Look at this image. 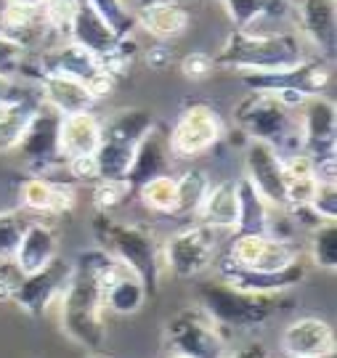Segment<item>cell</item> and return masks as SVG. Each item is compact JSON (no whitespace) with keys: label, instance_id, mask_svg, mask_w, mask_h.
I'll return each mask as SVG.
<instances>
[{"label":"cell","instance_id":"8d00e7d4","mask_svg":"<svg viewBox=\"0 0 337 358\" xmlns=\"http://www.w3.org/2000/svg\"><path fill=\"white\" fill-rule=\"evenodd\" d=\"M130 194H136V186L125 180H96L93 183V207L96 213H115L117 207H122L130 199Z\"/></svg>","mask_w":337,"mask_h":358},{"label":"cell","instance_id":"836d02e7","mask_svg":"<svg viewBox=\"0 0 337 358\" xmlns=\"http://www.w3.org/2000/svg\"><path fill=\"white\" fill-rule=\"evenodd\" d=\"M117 38H133L136 29V8L130 0H83Z\"/></svg>","mask_w":337,"mask_h":358},{"label":"cell","instance_id":"5bb4252c","mask_svg":"<svg viewBox=\"0 0 337 358\" xmlns=\"http://www.w3.org/2000/svg\"><path fill=\"white\" fill-rule=\"evenodd\" d=\"M69 276H72V260L56 257L38 273L22 276V282L11 292V303H16V308H22L27 316H43L48 308L59 303L64 287L69 284Z\"/></svg>","mask_w":337,"mask_h":358},{"label":"cell","instance_id":"7c38bea8","mask_svg":"<svg viewBox=\"0 0 337 358\" xmlns=\"http://www.w3.org/2000/svg\"><path fill=\"white\" fill-rule=\"evenodd\" d=\"M298 117V149L313 162L337 159V112L332 99L313 96L295 109Z\"/></svg>","mask_w":337,"mask_h":358},{"label":"cell","instance_id":"5b68a950","mask_svg":"<svg viewBox=\"0 0 337 358\" xmlns=\"http://www.w3.org/2000/svg\"><path fill=\"white\" fill-rule=\"evenodd\" d=\"M199 308L221 327V332H247L271 319L279 310V294H252L236 289L223 279L196 287Z\"/></svg>","mask_w":337,"mask_h":358},{"label":"cell","instance_id":"d590c367","mask_svg":"<svg viewBox=\"0 0 337 358\" xmlns=\"http://www.w3.org/2000/svg\"><path fill=\"white\" fill-rule=\"evenodd\" d=\"M210 183L213 180H210L205 170H199V167L183 170L181 176L175 178V186H178V215H196Z\"/></svg>","mask_w":337,"mask_h":358},{"label":"cell","instance_id":"277c9868","mask_svg":"<svg viewBox=\"0 0 337 358\" xmlns=\"http://www.w3.org/2000/svg\"><path fill=\"white\" fill-rule=\"evenodd\" d=\"M234 122L250 141H263L287 157L298 149V117L279 96L268 90H250L234 106Z\"/></svg>","mask_w":337,"mask_h":358},{"label":"cell","instance_id":"f6af8a7d","mask_svg":"<svg viewBox=\"0 0 337 358\" xmlns=\"http://www.w3.org/2000/svg\"><path fill=\"white\" fill-rule=\"evenodd\" d=\"M64 170L75 180H85V183H96L99 180V167H96V157H78V159H66Z\"/></svg>","mask_w":337,"mask_h":358},{"label":"cell","instance_id":"e575fe53","mask_svg":"<svg viewBox=\"0 0 337 358\" xmlns=\"http://www.w3.org/2000/svg\"><path fill=\"white\" fill-rule=\"evenodd\" d=\"M308 257L316 268L335 273L337 271V220H319L311 231Z\"/></svg>","mask_w":337,"mask_h":358},{"label":"cell","instance_id":"f546056e","mask_svg":"<svg viewBox=\"0 0 337 358\" xmlns=\"http://www.w3.org/2000/svg\"><path fill=\"white\" fill-rule=\"evenodd\" d=\"M157 125L152 112H146L141 106H125L117 109L115 115L101 122V136L112 138V141H122L130 146H138L141 138Z\"/></svg>","mask_w":337,"mask_h":358},{"label":"cell","instance_id":"ffe728a7","mask_svg":"<svg viewBox=\"0 0 337 358\" xmlns=\"http://www.w3.org/2000/svg\"><path fill=\"white\" fill-rule=\"evenodd\" d=\"M218 268V279H223L226 284H231L236 289H245L252 294H282L295 289L298 284L306 282V273H308V260L298 263L295 268L282 271V273H255V271H245L239 266L229 263L226 257L213 263Z\"/></svg>","mask_w":337,"mask_h":358},{"label":"cell","instance_id":"f1b7e54d","mask_svg":"<svg viewBox=\"0 0 337 358\" xmlns=\"http://www.w3.org/2000/svg\"><path fill=\"white\" fill-rule=\"evenodd\" d=\"M236 196H239V223L234 234H271L273 207L252 189V183L245 176L236 178Z\"/></svg>","mask_w":337,"mask_h":358},{"label":"cell","instance_id":"7dc6e473","mask_svg":"<svg viewBox=\"0 0 337 358\" xmlns=\"http://www.w3.org/2000/svg\"><path fill=\"white\" fill-rule=\"evenodd\" d=\"M221 358H268V353H266V348L263 345L252 343V345L236 348V350H226Z\"/></svg>","mask_w":337,"mask_h":358},{"label":"cell","instance_id":"f907efd6","mask_svg":"<svg viewBox=\"0 0 337 358\" xmlns=\"http://www.w3.org/2000/svg\"><path fill=\"white\" fill-rule=\"evenodd\" d=\"M85 358H104V356H99V353H91V356H85Z\"/></svg>","mask_w":337,"mask_h":358},{"label":"cell","instance_id":"9c48e42d","mask_svg":"<svg viewBox=\"0 0 337 358\" xmlns=\"http://www.w3.org/2000/svg\"><path fill=\"white\" fill-rule=\"evenodd\" d=\"M165 340L170 350L189 358H221L229 350L221 327L199 306L173 313L165 324Z\"/></svg>","mask_w":337,"mask_h":358},{"label":"cell","instance_id":"681fc988","mask_svg":"<svg viewBox=\"0 0 337 358\" xmlns=\"http://www.w3.org/2000/svg\"><path fill=\"white\" fill-rule=\"evenodd\" d=\"M165 358H189V356H183V353H175V350H170V353Z\"/></svg>","mask_w":337,"mask_h":358},{"label":"cell","instance_id":"f35d334b","mask_svg":"<svg viewBox=\"0 0 337 358\" xmlns=\"http://www.w3.org/2000/svg\"><path fill=\"white\" fill-rule=\"evenodd\" d=\"M24 210H0V260H11L27 226Z\"/></svg>","mask_w":337,"mask_h":358},{"label":"cell","instance_id":"60d3db41","mask_svg":"<svg viewBox=\"0 0 337 358\" xmlns=\"http://www.w3.org/2000/svg\"><path fill=\"white\" fill-rule=\"evenodd\" d=\"M80 6H83V0H43L40 11L45 16V22H48L53 35L56 38H66Z\"/></svg>","mask_w":337,"mask_h":358},{"label":"cell","instance_id":"8fae6325","mask_svg":"<svg viewBox=\"0 0 337 358\" xmlns=\"http://www.w3.org/2000/svg\"><path fill=\"white\" fill-rule=\"evenodd\" d=\"M223 133L226 128L221 115L210 103H189L178 115L175 125L168 130L170 152L175 159H194L215 149Z\"/></svg>","mask_w":337,"mask_h":358},{"label":"cell","instance_id":"7a4b0ae2","mask_svg":"<svg viewBox=\"0 0 337 358\" xmlns=\"http://www.w3.org/2000/svg\"><path fill=\"white\" fill-rule=\"evenodd\" d=\"M308 56L306 43L295 29L289 32H255V29H234L223 40L215 66L231 69L239 75H263L279 72L298 64Z\"/></svg>","mask_w":337,"mask_h":358},{"label":"cell","instance_id":"8992f818","mask_svg":"<svg viewBox=\"0 0 337 358\" xmlns=\"http://www.w3.org/2000/svg\"><path fill=\"white\" fill-rule=\"evenodd\" d=\"M250 90H268L279 96L289 109H298L306 99L324 96L332 85V62L322 56H306L298 64L279 69V72H263V75H242Z\"/></svg>","mask_w":337,"mask_h":358},{"label":"cell","instance_id":"d6986e66","mask_svg":"<svg viewBox=\"0 0 337 358\" xmlns=\"http://www.w3.org/2000/svg\"><path fill=\"white\" fill-rule=\"evenodd\" d=\"M282 350L289 358H332L335 329L322 316H300L285 327Z\"/></svg>","mask_w":337,"mask_h":358},{"label":"cell","instance_id":"bcb514c9","mask_svg":"<svg viewBox=\"0 0 337 358\" xmlns=\"http://www.w3.org/2000/svg\"><path fill=\"white\" fill-rule=\"evenodd\" d=\"M143 62H146V66H149V69L162 72V69L173 66V62H175V53H173V48H170L165 40H159L157 45H152L149 51L143 53Z\"/></svg>","mask_w":337,"mask_h":358},{"label":"cell","instance_id":"1f68e13d","mask_svg":"<svg viewBox=\"0 0 337 358\" xmlns=\"http://www.w3.org/2000/svg\"><path fill=\"white\" fill-rule=\"evenodd\" d=\"M136 194H138L141 205L149 213H157V215H178V186H175V178L168 176V173L138 183Z\"/></svg>","mask_w":337,"mask_h":358},{"label":"cell","instance_id":"44dd1931","mask_svg":"<svg viewBox=\"0 0 337 358\" xmlns=\"http://www.w3.org/2000/svg\"><path fill=\"white\" fill-rule=\"evenodd\" d=\"M59 244H62L59 231L53 229L51 223L29 217L24 231H22V239L16 244V252L11 257L13 266L22 271V276L38 273L59 257Z\"/></svg>","mask_w":337,"mask_h":358},{"label":"cell","instance_id":"2e32d148","mask_svg":"<svg viewBox=\"0 0 337 358\" xmlns=\"http://www.w3.org/2000/svg\"><path fill=\"white\" fill-rule=\"evenodd\" d=\"M99 279V292L104 310L117 313V316H133L138 313L149 297L146 284L122 263H117L115 257H106L101 268L96 273Z\"/></svg>","mask_w":337,"mask_h":358},{"label":"cell","instance_id":"b9f144b4","mask_svg":"<svg viewBox=\"0 0 337 358\" xmlns=\"http://www.w3.org/2000/svg\"><path fill=\"white\" fill-rule=\"evenodd\" d=\"M306 210L316 220H337V180H319Z\"/></svg>","mask_w":337,"mask_h":358},{"label":"cell","instance_id":"52a82bcc","mask_svg":"<svg viewBox=\"0 0 337 358\" xmlns=\"http://www.w3.org/2000/svg\"><path fill=\"white\" fill-rule=\"evenodd\" d=\"M40 72H56V75H66L72 80L85 83V88L91 90V96L96 101L109 99L117 88L115 75H109L101 62L93 56L91 51H85L83 45H78L75 40L62 38L53 45H45V51L40 56Z\"/></svg>","mask_w":337,"mask_h":358},{"label":"cell","instance_id":"603a6c76","mask_svg":"<svg viewBox=\"0 0 337 358\" xmlns=\"http://www.w3.org/2000/svg\"><path fill=\"white\" fill-rule=\"evenodd\" d=\"M192 24V11L178 0H149L136 8V27L157 40H173Z\"/></svg>","mask_w":337,"mask_h":358},{"label":"cell","instance_id":"d6a6232c","mask_svg":"<svg viewBox=\"0 0 337 358\" xmlns=\"http://www.w3.org/2000/svg\"><path fill=\"white\" fill-rule=\"evenodd\" d=\"M136 146L122 141H112L101 136V143L96 149V167H99V180H125L133 165Z\"/></svg>","mask_w":337,"mask_h":358},{"label":"cell","instance_id":"7402d4cb","mask_svg":"<svg viewBox=\"0 0 337 358\" xmlns=\"http://www.w3.org/2000/svg\"><path fill=\"white\" fill-rule=\"evenodd\" d=\"M35 93L40 101L59 115L91 112L99 103L91 96V90L85 88V83L66 75H56V72H40V69H35Z\"/></svg>","mask_w":337,"mask_h":358},{"label":"cell","instance_id":"4dcf8cb0","mask_svg":"<svg viewBox=\"0 0 337 358\" xmlns=\"http://www.w3.org/2000/svg\"><path fill=\"white\" fill-rule=\"evenodd\" d=\"M38 103L40 99L35 93L24 101H13L0 106V154H16L27 125H29V120L38 109Z\"/></svg>","mask_w":337,"mask_h":358},{"label":"cell","instance_id":"484cf974","mask_svg":"<svg viewBox=\"0 0 337 358\" xmlns=\"http://www.w3.org/2000/svg\"><path fill=\"white\" fill-rule=\"evenodd\" d=\"M0 35L19 43L22 48L29 51L35 45H45V40L51 38L53 32L40 8L3 3V8H0Z\"/></svg>","mask_w":337,"mask_h":358},{"label":"cell","instance_id":"6da1fadb","mask_svg":"<svg viewBox=\"0 0 337 358\" xmlns=\"http://www.w3.org/2000/svg\"><path fill=\"white\" fill-rule=\"evenodd\" d=\"M106 257L109 255L101 247H96L91 252H80L78 260H72L69 284L56 303L62 332L91 353H101L106 343V310L99 292V279H96Z\"/></svg>","mask_w":337,"mask_h":358},{"label":"cell","instance_id":"83f0119b","mask_svg":"<svg viewBox=\"0 0 337 358\" xmlns=\"http://www.w3.org/2000/svg\"><path fill=\"white\" fill-rule=\"evenodd\" d=\"M319 186V173H316V162L308 154L292 152L285 157V196L287 210H298V207H308L313 192Z\"/></svg>","mask_w":337,"mask_h":358},{"label":"cell","instance_id":"cb8c5ba5","mask_svg":"<svg viewBox=\"0 0 337 358\" xmlns=\"http://www.w3.org/2000/svg\"><path fill=\"white\" fill-rule=\"evenodd\" d=\"M196 223H202L213 234H234L239 223V196L236 180L210 183L202 205L196 210Z\"/></svg>","mask_w":337,"mask_h":358},{"label":"cell","instance_id":"74e56055","mask_svg":"<svg viewBox=\"0 0 337 358\" xmlns=\"http://www.w3.org/2000/svg\"><path fill=\"white\" fill-rule=\"evenodd\" d=\"M221 6L226 8L236 29H252L271 11L273 0H221Z\"/></svg>","mask_w":337,"mask_h":358},{"label":"cell","instance_id":"ba28073f","mask_svg":"<svg viewBox=\"0 0 337 358\" xmlns=\"http://www.w3.org/2000/svg\"><path fill=\"white\" fill-rule=\"evenodd\" d=\"M226 260L255 273H282L306 263V257L292 239H282L273 234H231Z\"/></svg>","mask_w":337,"mask_h":358},{"label":"cell","instance_id":"9a60e30c","mask_svg":"<svg viewBox=\"0 0 337 358\" xmlns=\"http://www.w3.org/2000/svg\"><path fill=\"white\" fill-rule=\"evenodd\" d=\"M295 32L306 45H311L316 56L329 59L335 56L337 40V8L335 0H289Z\"/></svg>","mask_w":337,"mask_h":358},{"label":"cell","instance_id":"c3c4849f","mask_svg":"<svg viewBox=\"0 0 337 358\" xmlns=\"http://www.w3.org/2000/svg\"><path fill=\"white\" fill-rule=\"evenodd\" d=\"M13 6H27V8H43V0H6Z\"/></svg>","mask_w":337,"mask_h":358},{"label":"cell","instance_id":"4fadbf2b","mask_svg":"<svg viewBox=\"0 0 337 358\" xmlns=\"http://www.w3.org/2000/svg\"><path fill=\"white\" fill-rule=\"evenodd\" d=\"M59 122L62 115L40 101L16 149L32 176H53L56 170H64V159L59 152Z\"/></svg>","mask_w":337,"mask_h":358},{"label":"cell","instance_id":"ee69618b","mask_svg":"<svg viewBox=\"0 0 337 358\" xmlns=\"http://www.w3.org/2000/svg\"><path fill=\"white\" fill-rule=\"evenodd\" d=\"M29 96H35V88H29V83L0 75V106H3V103L24 101Z\"/></svg>","mask_w":337,"mask_h":358},{"label":"cell","instance_id":"7bdbcfd3","mask_svg":"<svg viewBox=\"0 0 337 358\" xmlns=\"http://www.w3.org/2000/svg\"><path fill=\"white\" fill-rule=\"evenodd\" d=\"M178 69H181V75L186 77V80L202 83V80H208L218 66H215V56H210L208 51H192L178 62Z\"/></svg>","mask_w":337,"mask_h":358},{"label":"cell","instance_id":"d4e9b609","mask_svg":"<svg viewBox=\"0 0 337 358\" xmlns=\"http://www.w3.org/2000/svg\"><path fill=\"white\" fill-rule=\"evenodd\" d=\"M101 143V120L96 112H75V115H62L59 122V152L62 159H78V157H91Z\"/></svg>","mask_w":337,"mask_h":358},{"label":"cell","instance_id":"ab89813d","mask_svg":"<svg viewBox=\"0 0 337 358\" xmlns=\"http://www.w3.org/2000/svg\"><path fill=\"white\" fill-rule=\"evenodd\" d=\"M29 51L0 35V75L11 80H29Z\"/></svg>","mask_w":337,"mask_h":358},{"label":"cell","instance_id":"e0dca14e","mask_svg":"<svg viewBox=\"0 0 337 358\" xmlns=\"http://www.w3.org/2000/svg\"><path fill=\"white\" fill-rule=\"evenodd\" d=\"M245 178L273 207L287 210L285 196V157L263 141H250L245 149Z\"/></svg>","mask_w":337,"mask_h":358},{"label":"cell","instance_id":"30bf717a","mask_svg":"<svg viewBox=\"0 0 337 358\" xmlns=\"http://www.w3.org/2000/svg\"><path fill=\"white\" fill-rule=\"evenodd\" d=\"M218 255V234L205 229L202 223H192L175 231L162 247V268L175 279H196L213 268Z\"/></svg>","mask_w":337,"mask_h":358},{"label":"cell","instance_id":"ac0fdd59","mask_svg":"<svg viewBox=\"0 0 337 358\" xmlns=\"http://www.w3.org/2000/svg\"><path fill=\"white\" fill-rule=\"evenodd\" d=\"M19 199L24 213L38 215H66L78 205V189L56 176H29L19 186Z\"/></svg>","mask_w":337,"mask_h":358},{"label":"cell","instance_id":"4316f807","mask_svg":"<svg viewBox=\"0 0 337 358\" xmlns=\"http://www.w3.org/2000/svg\"><path fill=\"white\" fill-rule=\"evenodd\" d=\"M173 159H175V157H173V152H170L168 130H162L159 125H155V128L141 138V143L136 146L128 180L133 183V186H138V183H143V180L155 178V176H162V173H168L170 170Z\"/></svg>","mask_w":337,"mask_h":358},{"label":"cell","instance_id":"3957f363","mask_svg":"<svg viewBox=\"0 0 337 358\" xmlns=\"http://www.w3.org/2000/svg\"><path fill=\"white\" fill-rule=\"evenodd\" d=\"M96 247L117 263L128 266L155 294L162 276V247L157 242L155 231L141 223H125L115 217V213H96L91 220Z\"/></svg>","mask_w":337,"mask_h":358}]
</instances>
